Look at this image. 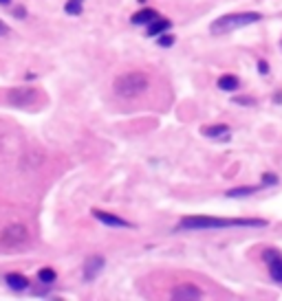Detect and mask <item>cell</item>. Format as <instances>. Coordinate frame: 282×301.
I'll list each match as a JSON object with an SVG mask.
<instances>
[{
    "instance_id": "cell-1",
    "label": "cell",
    "mask_w": 282,
    "mask_h": 301,
    "mask_svg": "<svg viewBox=\"0 0 282 301\" xmlns=\"http://www.w3.org/2000/svg\"><path fill=\"white\" fill-rule=\"evenodd\" d=\"M232 227H267L262 218H216V215H185L179 222V231H205V229Z\"/></svg>"
},
{
    "instance_id": "cell-2",
    "label": "cell",
    "mask_w": 282,
    "mask_h": 301,
    "mask_svg": "<svg viewBox=\"0 0 282 301\" xmlns=\"http://www.w3.org/2000/svg\"><path fill=\"white\" fill-rule=\"evenodd\" d=\"M148 75L141 73V70H133V73H126V75H119L112 88H115V95L117 97H124V99H135L139 97L141 93L148 90Z\"/></svg>"
},
{
    "instance_id": "cell-3",
    "label": "cell",
    "mask_w": 282,
    "mask_h": 301,
    "mask_svg": "<svg viewBox=\"0 0 282 301\" xmlns=\"http://www.w3.org/2000/svg\"><path fill=\"white\" fill-rule=\"evenodd\" d=\"M260 14L258 11H243V14H227V16H220L216 18L209 27V31L214 35H225V33H232L236 29H243L247 25H254V22L260 20Z\"/></svg>"
},
{
    "instance_id": "cell-4",
    "label": "cell",
    "mask_w": 282,
    "mask_h": 301,
    "mask_svg": "<svg viewBox=\"0 0 282 301\" xmlns=\"http://www.w3.org/2000/svg\"><path fill=\"white\" fill-rule=\"evenodd\" d=\"M7 99H9V104L16 106V108H27L38 99V90L31 88V86H16V88L9 90Z\"/></svg>"
},
{
    "instance_id": "cell-5",
    "label": "cell",
    "mask_w": 282,
    "mask_h": 301,
    "mask_svg": "<svg viewBox=\"0 0 282 301\" xmlns=\"http://www.w3.org/2000/svg\"><path fill=\"white\" fill-rule=\"evenodd\" d=\"M29 242V229L25 224H11L3 231V244L18 249V246H25Z\"/></svg>"
},
{
    "instance_id": "cell-6",
    "label": "cell",
    "mask_w": 282,
    "mask_h": 301,
    "mask_svg": "<svg viewBox=\"0 0 282 301\" xmlns=\"http://www.w3.org/2000/svg\"><path fill=\"white\" fill-rule=\"evenodd\" d=\"M262 260H265L267 268H269V275H271L273 281L282 284V255L275 249H265L262 253Z\"/></svg>"
},
{
    "instance_id": "cell-7",
    "label": "cell",
    "mask_w": 282,
    "mask_h": 301,
    "mask_svg": "<svg viewBox=\"0 0 282 301\" xmlns=\"http://www.w3.org/2000/svg\"><path fill=\"white\" fill-rule=\"evenodd\" d=\"M93 215L101 222V224L112 227V229H130V227H133L128 220L119 218V215H112V213H108V211H101V209H93Z\"/></svg>"
},
{
    "instance_id": "cell-8",
    "label": "cell",
    "mask_w": 282,
    "mask_h": 301,
    "mask_svg": "<svg viewBox=\"0 0 282 301\" xmlns=\"http://www.w3.org/2000/svg\"><path fill=\"white\" fill-rule=\"evenodd\" d=\"M106 266V260L101 255H91L86 260V264H84V279L86 281H93L95 277H97L101 270H104Z\"/></svg>"
},
{
    "instance_id": "cell-9",
    "label": "cell",
    "mask_w": 282,
    "mask_h": 301,
    "mask_svg": "<svg viewBox=\"0 0 282 301\" xmlns=\"http://www.w3.org/2000/svg\"><path fill=\"white\" fill-rule=\"evenodd\" d=\"M201 297H203V290L194 284H181L172 290V299L188 301V299H201Z\"/></svg>"
},
{
    "instance_id": "cell-10",
    "label": "cell",
    "mask_w": 282,
    "mask_h": 301,
    "mask_svg": "<svg viewBox=\"0 0 282 301\" xmlns=\"http://www.w3.org/2000/svg\"><path fill=\"white\" fill-rule=\"evenodd\" d=\"M201 132H203V136H209V138H214V141H220V143L230 138V125H225V123L205 125V128H203Z\"/></svg>"
},
{
    "instance_id": "cell-11",
    "label": "cell",
    "mask_w": 282,
    "mask_h": 301,
    "mask_svg": "<svg viewBox=\"0 0 282 301\" xmlns=\"http://www.w3.org/2000/svg\"><path fill=\"white\" fill-rule=\"evenodd\" d=\"M5 281H7V286L16 292H22V290H27L29 288V279L20 273H9L7 277H5Z\"/></svg>"
},
{
    "instance_id": "cell-12",
    "label": "cell",
    "mask_w": 282,
    "mask_h": 301,
    "mask_svg": "<svg viewBox=\"0 0 282 301\" xmlns=\"http://www.w3.org/2000/svg\"><path fill=\"white\" fill-rule=\"evenodd\" d=\"M157 18H159V14L154 9H141L130 18V22H133V25H150V22H154Z\"/></svg>"
},
{
    "instance_id": "cell-13",
    "label": "cell",
    "mask_w": 282,
    "mask_h": 301,
    "mask_svg": "<svg viewBox=\"0 0 282 301\" xmlns=\"http://www.w3.org/2000/svg\"><path fill=\"white\" fill-rule=\"evenodd\" d=\"M170 27H172L170 20H165V18H157L154 22H150V25H148V35H150V38H159V35L165 33Z\"/></svg>"
},
{
    "instance_id": "cell-14",
    "label": "cell",
    "mask_w": 282,
    "mask_h": 301,
    "mask_svg": "<svg viewBox=\"0 0 282 301\" xmlns=\"http://www.w3.org/2000/svg\"><path fill=\"white\" fill-rule=\"evenodd\" d=\"M241 86V82H238L236 75H220L218 77V88L225 90V93H232V90H236Z\"/></svg>"
},
{
    "instance_id": "cell-15",
    "label": "cell",
    "mask_w": 282,
    "mask_h": 301,
    "mask_svg": "<svg viewBox=\"0 0 282 301\" xmlns=\"http://www.w3.org/2000/svg\"><path fill=\"white\" fill-rule=\"evenodd\" d=\"M256 191H260V187H258V185H249V187H236V189H230V191H227V198H243V196L256 194Z\"/></svg>"
},
{
    "instance_id": "cell-16",
    "label": "cell",
    "mask_w": 282,
    "mask_h": 301,
    "mask_svg": "<svg viewBox=\"0 0 282 301\" xmlns=\"http://www.w3.org/2000/svg\"><path fill=\"white\" fill-rule=\"evenodd\" d=\"M82 9H84V0H67V5H64V11L69 16H80Z\"/></svg>"
},
{
    "instance_id": "cell-17",
    "label": "cell",
    "mask_w": 282,
    "mask_h": 301,
    "mask_svg": "<svg viewBox=\"0 0 282 301\" xmlns=\"http://www.w3.org/2000/svg\"><path fill=\"white\" fill-rule=\"evenodd\" d=\"M55 270L53 268H42L40 273H38V279L42 281V284H53V281H55Z\"/></svg>"
},
{
    "instance_id": "cell-18",
    "label": "cell",
    "mask_w": 282,
    "mask_h": 301,
    "mask_svg": "<svg viewBox=\"0 0 282 301\" xmlns=\"http://www.w3.org/2000/svg\"><path fill=\"white\" fill-rule=\"evenodd\" d=\"M175 40H177L175 35H170V33H161L157 42H159V46H165V49H167V46L175 44Z\"/></svg>"
},
{
    "instance_id": "cell-19",
    "label": "cell",
    "mask_w": 282,
    "mask_h": 301,
    "mask_svg": "<svg viewBox=\"0 0 282 301\" xmlns=\"http://www.w3.org/2000/svg\"><path fill=\"white\" fill-rule=\"evenodd\" d=\"M278 183V176L271 172H267V174H262V185H275Z\"/></svg>"
},
{
    "instance_id": "cell-20",
    "label": "cell",
    "mask_w": 282,
    "mask_h": 301,
    "mask_svg": "<svg viewBox=\"0 0 282 301\" xmlns=\"http://www.w3.org/2000/svg\"><path fill=\"white\" fill-rule=\"evenodd\" d=\"M234 104H245V106H254V104H256V99H251V97H236V99H234Z\"/></svg>"
},
{
    "instance_id": "cell-21",
    "label": "cell",
    "mask_w": 282,
    "mask_h": 301,
    "mask_svg": "<svg viewBox=\"0 0 282 301\" xmlns=\"http://www.w3.org/2000/svg\"><path fill=\"white\" fill-rule=\"evenodd\" d=\"M258 68H260V73H262V75H267V73H269V64H267V62H258Z\"/></svg>"
},
{
    "instance_id": "cell-22",
    "label": "cell",
    "mask_w": 282,
    "mask_h": 301,
    "mask_svg": "<svg viewBox=\"0 0 282 301\" xmlns=\"http://www.w3.org/2000/svg\"><path fill=\"white\" fill-rule=\"evenodd\" d=\"M0 35H9V27L3 20H0Z\"/></svg>"
},
{
    "instance_id": "cell-23",
    "label": "cell",
    "mask_w": 282,
    "mask_h": 301,
    "mask_svg": "<svg viewBox=\"0 0 282 301\" xmlns=\"http://www.w3.org/2000/svg\"><path fill=\"white\" fill-rule=\"evenodd\" d=\"M11 3V0H0V5H9Z\"/></svg>"
}]
</instances>
